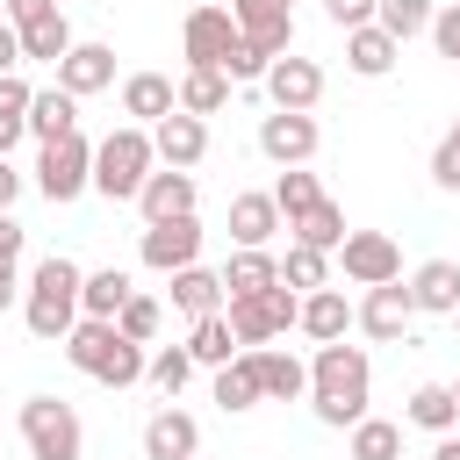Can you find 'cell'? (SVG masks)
Segmentation results:
<instances>
[{
	"mask_svg": "<svg viewBox=\"0 0 460 460\" xmlns=\"http://www.w3.org/2000/svg\"><path fill=\"white\" fill-rule=\"evenodd\" d=\"M367 395H374V367H367V352L345 345V338L316 345V359H309V410H316V424L352 431V424L367 417Z\"/></svg>",
	"mask_w": 460,
	"mask_h": 460,
	"instance_id": "1",
	"label": "cell"
},
{
	"mask_svg": "<svg viewBox=\"0 0 460 460\" xmlns=\"http://www.w3.org/2000/svg\"><path fill=\"white\" fill-rule=\"evenodd\" d=\"M79 288H86V273H79L65 252L36 259V273H29V302H22V323H29V338H43V345H65V338H72V323H79Z\"/></svg>",
	"mask_w": 460,
	"mask_h": 460,
	"instance_id": "2",
	"label": "cell"
},
{
	"mask_svg": "<svg viewBox=\"0 0 460 460\" xmlns=\"http://www.w3.org/2000/svg\"><path fill=\"white\" fill-rule=\"evenodd\" d=\"M151 165H158V151H151V129H144V122L108 129V137L93 144V187H101L108 201H137L144 180H151Z\"/></svg>",
	"mask_w": 460,
	"mask_h": 460,
	"instance_id": "3",
	"label": "cell"
},
{
	"mask_svg": "<svg viewBox=\"0 0 460 460\" xmlns=\"http://www.w3.org/2000/svg\"><path fill=\"white\" fill-rule=\"evenodd\" d=\"M14 424H22L29 460H79V453H86V424H79V410L58 402V395H29Z\"/></svg>",
	"mask_w": 460,
	"mask_h": 460,
	"instance_id": "4",
	"label": "cell"
},
{
	"mask_svg": "<svg viewBox=\"0 0 460 460\" xmlns=\"http://www.w3.org/2000/svg\"><path fill=\"white\" fill-rule=\"evenodd\" d=\"M230 331H237V345H273L280 331H295L302 323V295L288 288V280H273L266 295H230Z\"/></svg>",
	"mask_w": 460,
	"mask_h": 460,
	"instance_id": "5",
	"label": "cell"
},
{
	"mask_svg": "<svg viewBox=\"0 0 460 460\" xmlns=\"http://www.w3.org/2000/svg\"><path fill=\"white\" fill-rule=\"evenodd\" d=\"M36 187H43V201H79V194L93 187V144H86V137H58V144H43V158H36Z\"/></svg>",
	"mask_w": 460,
	"mask_h": 460,
	"instance_id": "6",
	"label": "cell"
},
{
	"mask_svg": "<svg viewBox=\"0 0 460 460\" xmlns=\"http://www.w3.org/2000/svg\"><path fill=\"white\" fill-rule=\"evenodd\" d=\"M338 266H345L352 288H381V280H402V244L388 230H352L338 244Z\"/></svg>",
	"mask_w": 460,
	"mask_h": 460,
	"instance_id": "7",
	"label": "cell"
},
{
	"mask_svg": "<svg viewBox=\"0 0 460 460\" xmlns=\"http://www.w3.org/2000/svg\"><path fill=\"white\" fill-rule=\"evenodd\" d=\"M137 259H144L151 273H180V266H194V259H201V223H194V216L144 223V244H137Z\"/></svg>",
	"mask_w": 460,
	"mask_h": 460,
	"instance_id": "8",
	"label": "cell"
},
{
	"mask_svg": "<svg viewBox=\"0 0 460 460\" xmlns=\"http://www.w3.org/2000/svg\"><path fill=\"white\" fill-rule=\"evenodd\" d=\"M259 151H266L273 165H309V158H316V115L273 108V115L259 122Z\"/></svg>",
	"mask_w": 460,
	"mask_h": 460,
	"instance_id": "9",
	"label": "cell"
},
{
	"mask_svg": "<svg viewBox=\"0 0 460 460\" xmlns=\"http://www.w3.org/2000/svg\"><path fill=\"white\" fill-rule=\"evenodd\" d=\"M410 323H417L410 280H381V288H367V302H359V331H367V338L395 345V338H410Z\"/></svg>",
	"mask_w": 460,
	"mask_h": 460,
	"instance_id": "10",
	"label": "cell"
},
{
	"mask_svg": "<svg viewBox=\"0 0 460 460\" xmlns=\"http://www.w3.org/2000/svg\"><path fill=\"white\" fill-rule=\"evenodd\" d=\"M230 14L244 29V43H259L266 58H288L295 50V7L288 0H230Z\"/></svg>",
	"mask_w": 460,
	"mask_h": 460,
	"instance_id": "11",
	"label": "cell"
},
{
	"mask_svg": "<svg viewBox=\"0 0 460 460\" xmlns=\"http://www.w3.org/2000/svg\"><path fill=\"white\" fill-rule=\"evenodd\" d=\"M244 29H237V14L230 7H194L187 14V29H180V43H187V65H216L223 72V58H230V43H237Z\"/></svg>",
	"mask_w": 460,
	"mask_h": 460,
	"instance_id": "12",
	"label": "cell"
},
{
	"mask_svg": "<svg viewBox=\"0 0 460 460\" xmlns=\"http://www.w3.org/2000/svg\"><path fill=\"white\" fill-rule=\"evenodd\" d=\"M266 101H273V108H302V115H309V108L323 101V65H316V58H295V50H288V58H273V65H266Z\"/></svg>",
	"mask_w": 460,
	"mask_h": 460,
	"instance_id": "13",
	"label": "cell"
},
{
	"mask_svg": "<svg viewBox=\"0 0 460 460\" xmlns=\"http://www.w3.org/2000/svg\"><path fill=\"white\" fill-rule=\"evenodd\" d=\"M151 151H158L165 165L194 172V165L208 158V122H201V115H187V108H172L165 122H151Z\"/></svg>",
	"mask_w": 460,
	"mask_h": 460,
	"instance_id": "14",
	"label": "cell"
},
{
	"mask_svg": "<svg viewBox=\"0 0 460 460\" xmlns=\"http://www.w3.org/2000/svg\"><path fill=\"white\" fill-rule=\"evenodd\" d=\"M58 86L65 93H101V86H115V50L108 43H72L65 58H58Z\"/></svg>",
	"mask_w": 460,
	"mask_h": 460,
	"instance_id": "15",
	"label": "cell"
},
{
	"mask_svg": "<svg viewBox=\"0 0 460 460\" xmlns=\"http://www.w3.org/2000/svg\"><path fill=\"white\" fill-rule=\"evenodd\" d=\"M194 453H201V424L165 402V410L144 424V460H194Z\"/></svg>",
	"mask_w": 460,
	"mask_h": 460,
	"instance_id": "16",
	"label": "cell"
},
{
	"mask_svg": "<svg viewBox=\"0 0 460 460\" xmlns=\"http://www.w3.org/2000/svg\"><path fill=\"white\" fill-rule=\"evenodd\" d=\"M137 208H144V223H172V216H194V172H180V165L151 172V180H144V194H137Z\"/></svg>",
	"mask_w": 460,
	"mask_h": 460,
	"instance_id": "17",
	"label": "cell"
},
{
	"mask_svg": "<svg viewBox=\"0 0 460 460\" xmlns=\"http://www.w3.org/2000/svg\"><path fill=\"white\" fill-rule=\"evenodd\" d=\"M280 230H288V216H280L273 187L266 194H230V237L237 244H273Z\"/></svg>",
	"mask_w": 460,
	"mask_h": 460,
	"instance_id": "18",
	"label": "cell"
},
{
	"mask_svg": "<svg viewBox=\"0 0 460 460\" xmlns=\"http://www.w3.org/2000/svg\"><path fill=\"white\" fill-rule=\"evenodd\" d=\"M252 359H259V388H266V402H302L309 395V367L295 359V352H280V345H244Z\"/></svg>",
	"mask_w": 460,
	"mask_h": 460,
	"instance_id": "19",
	"label": "cell"
},
{
	"mask_svg": "<svg viewBox=\"0 0 460 460\" xmlns=\"http://www.w3.org/2000/svg\"><path fill=\"white\" fill-rule=\"evenodd\" d=\"M410 302H417V316H453L460 309V266L453 259H424L410 273Z\"/></svg>",
	"mask_w": 460,
	"mask_h": 460,
	"instance_id": "20",
	"label": "cell"
},
{
	"mask_svg": "<svg viewBox=\"0 0 460 460\" xmlns=\"http://www.w3.org/2000/svg\"><path fill=\"white\" fill-rule=\"evenodd\" d=\"M395 58H402V43H395L381 22H359V29H345V65H352L359 79H381V72H395Z\"/></svg>",
	"mask_w": 460,
	"mask_h": 460,
	"instance_id": "21",
	"label": "cell"
},
{
	"mask_svg": "<svg viewBox=\"0 0 460 460\" xmlns=\"http://www.w3.org/2000/svg\"><path fill=\"white\" fill-rule=\"evenodd\" d=\"M115 352H122V331H115V323H101V316H79V323H72V338H65V359H72L79 374H93V381H101V367H108Z\"/></svg>",
	"mask_w": 460,
	"mask_h": 460,
	"instance_id": "22",
	"label": "cell"
},
{
	"mask_svg": "<svg viewBox=\"0 0 460 460\" xmlns=\"http://www.w3.org/2000/svg\"><path fill=\"white\" fill-rule=\"evenodd\" d=\"M180 108V86L165 79V72H129L122 79V115H137V122H165Z\"/></svg>",
	"mask_w": 460,
	"mask_h": 460,
	"instance_id": "23",
	"label": "cell"
},
{
	"mask_svg": "<svg viewBox=\"0 0 460 460\" xmlns=\"http://www.w3.org/2000/svg\"><path fill=\"white\" fill-rule=\"evenodd\" d=\"M29 137H36V144L79 137V93H65V86H43V93L29 101Z\"/></svg>",
	"mask_w": 460,
	"mask_h": 460,
	"instance_id": "24",
	"label": "cell"
},
{
	"mask_svg": "<svg viewBox=\"0 0 460 460\" xmlns=\"http://www.w3.org/2000/svg\"><path fill=\"white\" fill-rule=\"evenodd\" d=\"M223 302H230V288H223V273H208L201 259L172 273V309H180V316H216Z\"/></svg>",
	"mask_w": 460,
	"mask_h": 460,
	"instance_id": "25",
	"label": "cell"
},
{
	"mask_svg": "<svg viewBox=\"0 0 460 460\" xmlns=\"http://www.w3.org/2000/svg\"><path fill=\"white\" fill-rule=\"evenodd\" d=\"M352 323H359V309H352V302H345L338 288H316V295H302V323H295V331H309L316 345H331V338H345Z\"/></svg>",
	"mask_w": 460,
	"mask_h": 460,
	"instance_id": "26",
	"label": "cell"
},
{
	"mask_svg": "<svg viewBox=\"0 0 460 460\" xmlns=\"http://www.w3.org/2000/svg\"><path fill=\"white\" fill-rule=\"evenodd\" d=\"M273 280H280V259H273L266 244H237V252L223 259V288H230V295H266Z\"/></svg>",
	"mask_w": 460,
	"mask_h": 460,
	"instance_id": "27",
	"label": "cell"
},
{
	"mask_svg": "<svg viewBox=\"0 0 460 460\" xmlns=\"http://www.w3.org/2000/svg\"><path fill=\"white\" fill-rule=\"evenodd\" d=\"M402 417H410L417 431H453V424H460V395H453V381H417L410 402H402Z\"/></svg>",
	"mask_w": 460,
	"mask_h": 460,
	"instance_id": "28",
	"label": "cell"
},
{
	"mask_svg": "<svg viewBox=\"0 0 460 460\" xmlns=\"http://www.w3.org/2000/svg\"><path fill=\"white\" fill-rule=\"evenodd\" d=\"M180 108L187 115H223L230 108V72H216V65H187V79H180Z\"/></svg>",
	"mask_w": 460,
	"mask_h": 460,
	"instance_id": "29",
	"label": "cell"
},
{
	"mask_svg": "<svg viewBox=\"0 0 460 460\" xmlns=\"http://www.w3.org/2000/svg\"><path fill=\"white\" fill-rule=\"evenodd\" d=\"M129 295H137V288H129V273H122V266H101V273H86V288H79V316H101V323H115Z\"/></svg>",
	"mask_w": 460,
	"mask_h": 460,
	"instance_id": "30",
	"label": "cell"
},
{
	"mask_svg": "<svg viewBox=\"0 0 460 460\" xmlns=\"http://www.w3.org/2000/svg\"><path fill=\"white\" fill-rule=\"evenodd\" d=\"M187 352H194V367H230L244 345H237V331H230V316L216 309V316H194V331H187Z\"/></svg>",
	"mask_w": 460,
	"mask_h": 460,
	"instance_id": "31",
	"label": "cell"
},
{
	"mask_svg": "<svg viewBox=\"0 0 460 460\" xmlns=\"http://www.w3.org/2000/svg\"><path fill=\"white\" fill-rule=\"evenodd\" d=\"M216 402L237 417V410H252V402H266V388H259V359L252 352H237L230 367H216Z\"/></svg>",
	"mask_w": 460,
	"mask_h": 460,
	"instance_id": "32",
	"label": "cell"
},
{
	"mask_svg": "<svg viewBox=\"0 0 460 460\" xmlns=\"http://www.w3.org/2000/svg\"><path fill=\"white\" fill-rule=\"evenodd\" d=\"M288 230H295V244H316V252H338V244L352 237V230H345V208H338L331 194H323V201H316L309 216H295Z\"/></svg>",
	"mask_w": 460,
	"mask_h": 460,
	"instance_id": "33",
	"label": "cell"
},
{
	"mask_svg": "<svg viewBox=\"0 0 460 460\" xmlns=\"http://www.w3.org/2000/svg\"><path fill=\"white\" fill-rule=\"evenodd\" d=\"M72 43H79V36H72V22H65V14H43V22H29V29H22V58H36V65H58Z\"/></svg>",
	"mask_w": 460,
	"mask_h": 460,
	"instance_id": "34",
	"label": "cell"
},
{
	"mask_svg": "<svg viewBox=\"0 0 460 460\" xmlns=\"http://www.w3.org/2000/svg\"><path fill=\"white\" fill-rule=\"evenodd\" d=\"M273 201H280V216L295 223V216H309V208L323 201V180H316L309 165H280V180H273Z\"/></svg>",
	"mask_w": 460,
	"mask_h": 460,
	"instance_id": "35",
	"label": "cell"
},
{
	"mask_svg": "<svg viewBox=\"0 0 460 460\" xmlns=\"http://www.w3.org/2000/svg\"><path fill=\"white\" fill-rule=\"evenodd\" d=\"M345 453H352V460H402V424H388V417H359Z\"/></svg>",
	"mask_w": 460,
	"mask_h": 460,
	"instance_id": "36",
	"label": "cell"
},
{
	"mask_svg": "<svg viewBox=\"0 0 460 460\" xmlns=\"http://www.w3.org/2000/svg\"><path fill=\"white\" fill-rule=\"evenodd\" d=\"M280 280H288L295 295H316V288L331 280V252H316V244H288V259H280Z\"/></svg>",
	"mask_w": 460,
	"mask_h": 460,
	"instance_id": "37",
	"label": "cell"
},
{
	"mask_svg": "<svg viewBox=\"0 0 460 460\" xmlns=\"http://www.w3.org/2000/svg\"><path fill=\"white\" fill-rule=\"evenodd\" d=\"M431 14H438L431 0H374V22H381V29L395 36V43L424 36V29H431Z\"/></svg>",
	"mask_w": 460,
	"mask_h": 460,
	"instance_id": "38",
	"label": "cell"
},
{
	"mask_svg": "<svg viewBox=\"0 0 460 460\" xmlns=\"http://www.w3.org/2000/svg\"><path fill=\"white\" fill-rule=\"evenodd\" d=\"M144 381H151V388H158V395L172 402V395H180V388L194 381V352H187V345H165V352H151V367H144Z\"/></svg>",
	"mask_w": 460,
	"mask_h": 460,
	"instance_id": "39",
	"label": "cell"
},
{
	"mask_svg": "<svg viewBox=\"0 0 460 460\" xmlns=\"http://www.w3.org/2000/svg\"><path fill=\"white\" fill-rule=\"evenodd\" d=\"M158 316H165V309H158L151 295H129V302H122V316H115V331H122V338H137V345H151V338H158Z\"/></svg>",
	"mask_w": 460,
	"mask_h": 460,
	"instance_id": "40",
	"label": "cell"
},
{
	"mask_svg": "<svg viewBox=\"0 0 460 460\" xmlns=\"http://www.w3.org/2000/svg\"><path fill=\"white\" fill-rule=\"evenodd\" d=\"M266 65H273V58H266L259 43H244V36H237V43H230V58H223L230 86H244V79H266Z\"/></svg>",
	"mask_w": 460,
	"mask_h": 460,
	"instance_id": "41",
	"label": "cell"
},
{
	"mask_svg": "<svg viewBox=\"0 0 460 460\" xmlns=\"http://www.w3.org/2000/svg\"><path fill=\"white\" fill-rule=\"evenodd\" d=\"M431 43H438V58H453V65H460V0L431 14Z\"/></svg>",
	"mask_w": 460,
	"mask_h": 460,
	"instance_id": "42",
	"label": "cell"
},
{
	"mask_svg": "<svg viewBox=\"0 0 460 460\" xmlns=\"http://www.w3.org/2000/svg\"><path fill=\"white\" fill-rule=\"evenodd\" d=\"M431 180H438L446 194H460V144H453V137H446V144L431 151Z\"/></svg>",
	"mask_w": 460,
	"mask_h": 460,
	"instance_id": "43",
	"label": "cell"
},
{
	"mask_svg": "<svg viewBox=\"0 0 460 460\" xmlns=\"http://www.w3.org/2000/svg\"><path fill=\"white\" fill-rule=\"evenodd\" d=\"M36 86H22V72H0V115H29Z\"/></svg>",
	"mask_w": 460,
	"mask_h": 460,
	"instance_id": "44",
	"label": "cell"
},
{
	"mask_svg": "<svg viewBox=\"0 0 460 460\" xmlns=\"http://www.w3.org/2000/svg\"><path fill=\"white\" fill-rule=\"evenodd\" d=\"M323 14L338 29H359V22H374V0H323Z\"/></svg>",
	"mask_w": 460,
	"mask_h": 460,
	"instance_id": "45",
	"label": "cell"
},
{
	"mask_svg": "<svg viewBox=\"0 0 460 460\" xmlns=\"http://www.w3.org/2000/svg\"><path fill=\"white\" fill-rule=\"evenodd\" d=\"M43 14H58V0H7V22H14V29L43 22Z\"/></svg>",
	"mask_w": 460,
	"mask_h": 460,
	"instance_id": "46",
	"label": "cell"
},
{
	"mask_svg": "<svg viewBox=\"0 0 460 460\" xmlns=\"http://www.w3.org/2000/svg\"><path fill=\"white\" fill-rule=\"evenodd\" d=\"M22 237H29V230H22V223L0 208V266H14V259H22Z\"/></svg>",
	"mask_w": 460,
	"mask_h": 460,
	"instance_id": "47",
	"label": "cell"
},
{
	"mask_svg": "<svg viewBox=\"0 0 460 460\" xmlns=\"http://www.w3.org/2000/svg\"><path fill=\"white\" fill-rule=\"evenodd\" d=\"M14 65H22V29L0 14V72H14Z\"/></svg>",
	"mask_w": 460,
	"mask_h": 460,
	"instance_id": "48",
	"label": "cell"
},
{
	"mask_svg": "<svg viewBox=\"0 0 460 460\" xmlns=\"http://www.w3.org/2000/svg\"><path fill=\"white\" fill-rule=\"evenodd\" d=\"M22 137H29V115H0V158H7Z\"/></svg>",
	"mask_w": 460,
	"mask_h": 460,
	"instance_id": "49",
	"label": "cell"
},
{
	"mask_svg": "<svg viewBox=\"0 0 460 460\" xmlns=\"http://www.w3.org/2000/svg\"><path fill=\"white\" fill-rule=\"evenodd\" d=\"M14 194H22V172L0 158V208H14Z\"/></svg>",
	"mask_w": 460,
	"mask_h": 460,
	"instance_id": "50",
	"label": "cell"
},
{
	"mask_svg": "<svg viewBox=\"0 0 460 460\" xmlns=\"http://www.w3.org/2000/svg\"><path fill=\"white\" fill-rule=\"evenodd\" d=\"M431 460H460V438H453V431H438V446H431Z\"/></svg>",
	"mask_w": 460,
	"mask_h": 460,
	"instance_id": "51",
	"label": "cell"
},
{
	"mask_svg": "<svg viewBox=\"0 0 460 460\" xmlns=\"http://www.w3.org/2000/svg\"><path fill=\"white\" fill-rule=\"evenodd\" d=\"M14 295H22V280H14V266H0V309H7Z\"/></svg>",
	"mask_w": 460,
	"mask_h": 460,
	"instance_id": "52",
	"label": "cell"
},
{
	"mask_svg": "<svg viewBox=\"0 0 460 460\" xmlns=\"http://www.w3.org/2000/svg\"><path fill=\"white\" fill-rule=\"evenodd\" d=\"M446 137H453V144H460V122H453V129H446Z\"/></svg>",
	"mask_w": 460,
	"mask_h": 460,
	"instance_id": "53",
	"label": "cell"
},
{
	"mask_svg": "<svg viewBox=\"0 0 460 460\" xmlns=\"http://www.w3.org/2000/svg\"><path fill=\"white\" fill-rule=\"evenodd\" d=\"M453 331H460V309H453Z\"/></svg>",
	"mask_w": 460,
	"mask_h": 460,
	"instance_id": "54",
	"label": "cell"
},
{
	"mask_svg": "<svg viewBox=\"0 0 460 460\" xmlns=\"http://www.w3.org/2000/svg\"><path fill=\"white\" fill-rule=\"evenodd\" d=\"M453 395H460V381H453Z\"/></svg>",
	"mask_w": 460,
	"mask_h": 460,
	"instance_id": "55",
	"label": "cell"
},
{
	"mask_svg": "<svg viewBox=\"0 0 460 460\" xmlns=\"http://www.w3.org/2000/svg\"><path fill=\"white\" fill-rule=\"evenodd\" d=\"M0 14H7V0H0Z\"/></svg>",
	"mask_w": 460,
	"mask_h": 460,
	"instance_id": "56",
	"label": "cell"
},
{
	"mask_svg": "<svg viewBox=\"0 0 460 460\" xmlns=\"http://www.w3.org/2000/svg\"><path fill=\"white\" fill-rule=\"evenodd\" d=\"M288 7H295V0H288Z\"/></svg>",
	"mask_w": 460,
	"mask_h": 460,
	"instance_id": "57",
	"label": "cell"
}]
</instances>
